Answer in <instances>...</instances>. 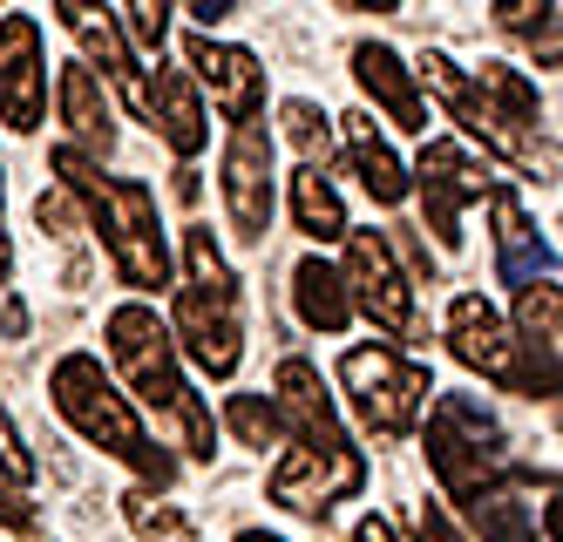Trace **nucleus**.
I'll use <instances>...</instances> for the list:
<instances>
[{"label":"nucleus","instance_id":"obj_1","mask_svg":"<svg viewBox=\"0 0 563 542\" xmlns=\"http://www.w3.org/2000/svg\"><path fill=\"white\" fill-rule=\"evenodd\" d=\"M102 340H109V360L115 373L130 380V394L143 407L164 413V428L177 434L184 454H197V462H211V447H218V428H211V407L190 394L184 380V366H177V346H170V325L156 319L150 306H115L102 319Z\"/></svg>","mask_w":563,"mask_h":542},{"label":"nucleus","instance_id":"obj_2","mask_svg":"<svg viewBox=\"0 0 563 542\" xmlns=\"http://www.w3.org/2000/svg\"><path fill=\"white\" fill-rule=\"evenodd\" d=\"M55 170H62V184L75 197L89 203V218H96V231L109 244L115 272H123L136 291H164L170 285V244H164V231H156V197L143 184L102 177L82 150H55Z\"/></svg>","mask_w":563,"mask_h":542},{"label":"nucleus","instance_id":"obj_3","mask_svg":"<svg viewBox=\"0 0 563 542\" xmlns=\"http://www.w3.org/2000/svg\"><path fill=\"white\" fill-rule=\"evenodd\" d=\"M184 285H177V332L170 346H184V360L211 380H231L245 360V319H238V278L224 265V252L211 244L205 224L184 231Z\"/></svg>","mask_w":563,"mask_h":542},{"label":"nucleus","instance_id":"obj_4","mask_svg":"<svg viewBox=\"0 0 563 542\" xmlns=\"http://www.w3.org/2000/svg\"><path fill=\"white\" fill-rule=\"evenodd\" d=\"M48 394H55V407H62V421L82 434V441H96L102 454H115V462H130V468H136L143 482H156V488L177 482V462L143 434L136 407L102 380V360H96V353H68V360H55Z\"/></svg>","mask_w":563,"mask_h":542},{"label":"nucleus","instance_id":"obj_5","mask_svg":"<svg viewBox=\"0 0 563 542\" xmlns=\"http://www.w3.org/2000/svg\"><path fill=\"white\" fill-rule=\"evenodd\" d=\"M428 462L449 495H482L503 468H509V434L475 394H441L428 407Z\"/></svg>","mask_w":563,"mask_h":542},{"label":"nucleus","instance_id":"obj_6","mask_svg":"<svg viewBox=\"0 0 563 542\" xmlns=\"http://www.w3.org/2000/svg\"><path fill=\"white\" fill-rule=\"evenodd\" d=\"M340 387L353 400V413L367 421V434L380 441H400L415 421H421V407H428V366L408 360V353H394V346H353L340 360Z\"/></svg>","mask_w":563,"mask_h":542},{"label":"nucleus","instance_id":"obj_7","mask_svg":"<svg viewBox=\"0 0 563 542\" xmlns=\"http://www.w3.org/2000/svg\"><path fill=\"white\" fill-rule=\"evenodd\" d=\"M415 177H421V203H428V231L441 252H455L462 244V203L482 197V190H496V170H489V156H475L468 143L455 136H434L415 163Z\"/></svg>","mask_w":563,"mask_h":542},{"label":"nucleus","instance_id":"obj_8","mask_svg":"<svg viewBox=\"0 0 563 542\" xmlns=\"http://www.w3.org/2000/svg\"><path fill=\"white\" fill-rule=\"evenodd\" d=\"M360 482H367V462H360L346 441H299L286 462L272 468V502L292 509V516H327Z\"/></svg>","mask_w":563,"mask_h":542},{"label":"nucleus","instance_id":"obj_9","mask_svg":"<svg viewBox=\"0 0 563 542\" xmlns=\"http://www.w3.org/2000/svg\"><path fill=\"white\" fill-rule=\"evenodd\" d=\"M346 306L367 312L380 332H408L415 325V285L394 265V244L380 231H346Z\"/></svg>","mask_w":563,"mask_h":542},{"label":"nucleus","instance_id":"obj_10","mask_svg":"<svg viewBox=\"0 0 563 542\" xmlns=\"http://www.w3.org/2000/svg\"><path fill=\"white\" fill-rule=\"evenodd\" d=\"M224 211L245 244H258L272 224V130H265V115L238 122L224 143Z\"/></svg>","mask_w":563,"mask_h":542},{"label":"nucleus","instance_id":"obj_11","mask_svg":"<svg viewBox=\"0 0 563 542\" xmlns=\"http://www.w3.org/2000/svg\"><path fill=\"white\" fill-rule=\"evenodd\" d=\"M449 346H455L462 366L482 373V380H496V387H509V394H537V380H530V366H522V353H516V340H509L503 312H496L489 299H475V291H462V299L449 306Z\"/></svg>","mask_w":563,"mask_h":542},{"label":"nucleus","instance_id":"obj_12","mask_svg":"<svg viewBox=\"0 0 563 542\" xmlns=\"http://www.w3.org/2000/svg\"><path fill=\"white\" fill-rule=\"evenodd\" d=\"M48 115V62H42V21L8 14L0 21V122L8 130H42Z\"/></svg>","mask_w":563,"mask_h":542},{"label":"nucleus","instance_id":"obj_13","mask_svg":"<svg viewBox=\"0 0 563 542\" xmlns=\"http://www.w3.org/2000/svg\"><path fill=\"white\" fill-rule=\"evenodd\" d=\"M123 96H130V109H136L177 156H197V150H205V136H211V130H205V102H197V81H190L184 68H156V75L130 68V75H123Z\"/></svg>","mask_w":563,"mask_h":542},{"label":"nucleus","instance_id":"obj_14","mask_svg":"<svg viewBox=\"0 0 563 542\" xmlns=\"http://www.w3.org/2000/svg\"><path fill=\"white\" fill-rule=\"evenodd\" d=\"M550 495L556 475H496L482 495H468V522L482 542H537V529H550Z\"/></svg>","mask_w":563,"mask_h":542},{"label":"nucleus","instance_id":"obj_15","mask_svg":"<svg viewBox=\"0 0 563 542\" xmlns=\"http://www.w3.org/2000/svg\"><path fill=\"white\" fill-rule=\"evenodd\" d=\"M184 75L190 81H205L211 89V102H218V115L231 122H252L258 109H265V68L245 55V48H231V41H211V34H197L190 48H184Z\"/></svg>","mask_w":563,"mask_h":542},{"label":"nucleus","instance_id":"obj_16","mask_svg":"<svg viewBox=\"0 0 563 542\" xmlns=\"http://www.w3.org/2000/svg\"><path fill=\"white\" fill-rule=\"evenodd\" d=\"M496 272H503V285H516V291L556 272V252L537 237L530 211H522V197L503 190V184H496Z\"/></svg>","mask_w":563,"mask_h":542},{"label":"nucleus","instance_id":"obj_17","mask_svg":"<svg viewBox=\"0 0 563 542\" xmlns=\"http://www.w3.org/2000/svg\"><path fill=\"white\" fill-rule=\"evenodd\" d=\"M353 75H360V89H367V96L394 115V130H408V136L428 130V109H421V96H415V75L400 68L394 48H380V41H360V48H353Z\"/></svg>","mask_w":563,"mask_h":542},{"label":"nucleus","instance_id":"obj_18","mask_svg":"<svg viewBox=\"0 0 563 542\" xmlns=\"http://www.w3.org/2000/svg\"><path fill=\"white\" fill-rule=\"evenodd\" d=\"M556 346H563V299H556V285L537 278V285H522V299H516V353H530L537 366V387L550 394L556 387Z\"/></svg>","mask_w":563,"mask_h":542},{"label":"nucleus","instance_id":"obj_19","mask_svg":"<svg viewBox=\"0 0 563 542\" xmlns=\"http://www.w3.org/2000/svg\"><path fill=\"white\" fill-rule=\"evenodd\" d=\"M278 421L286 428H299V441H346L340 434V413H333V394H327V380L306 366V360H286L278 366Z\"/></svg>","mask_w":563,"mask_h":542},{"label":"nucleus","instance_id":"obj_20","mask_svg":"<svg viewBox=\"0 0 563 542\" xmlns=\"http://www.w3.org/2000/svg\"><path fill=\"white\" fill-rule=\"evenodd\" d=\"M55 96H62V122L75 130V143H89V150H115V122H109V96H102V81L82 68V62H68L62 81H55ZM68 143V150H75Z\"/></svg>","mask_w":563,"mask_h":542},{"label":"nucleus","instance_id":"obj_21","mask_svg":"<svg viewBox=\"0 0 563 542\" xmlns=\"http://www.w3.org/2000/svg\"><path fill=\"white\" fill-rule=\"evenodd\" d=\"M340 136H346V156H353V170H360V184H367V197L374 203H400L408 197V170H400V156L374 136V115H340Z\"/></svg>","mask_w":563,"mask_h":542},{"label":"nucleus","instance_id":"obj_22","mask_svg":"<svg viewBox=\"0 0 563 542\" xmlns=\"http://www.w3.org/2000/svg\"><path fill=\"white\" fill-rule=\"evenodd\" d=\"M292 306H299V319L312 332H346V319H353L346 285H340V272L327 258H299L292 265Z\"/></svg>","mask_w":563,"mask_h":542},{"label":"nucleus","instance_id":"obj_23","mask_svg":"<svg viewBox=\"0 0 563 542\" xmlns=\"http://www.w3.org/2000/svg\"><path fill=\"white\" fill-rule=\"evenodd\" d=\"M55 21H62L75 41H82V55H89V62H102V75L123 81V75L136 68V55L123 48V27H115V14L82 8V0H55ZM89 62H82V68H89Z\"/></svg>","mask_w":563,"mask_h":542},{"label":"nucleus","instance_id":"obj_24","mask_svg":"<svg viewBox=\"0 0 563 542\" xmlns=\"http://www.w3.org/2000/svg\"><path fill=\"white\" fill-rule=\"evenodd\" d=\"M292 218H299V231H306V237H319V244L346 237L340 190L327 184V170H319V163H299V177H292Z\"/></svg>","mask_w":563,"mask_h":542},{"label":"nucleus","instance_id":"obj_25","mask_svg":"<svg viewBox=\"0 0 563 542\" xmlns=\"http://www.w3.org/2000/svg\"><path fill=\"white\" fill-rule=\"evenodd\" d=\"M123 509H130V529H136V542H197L190 516H184L177 502H156L150 488L123 495Z\"/></svg>","mask_w":563,"mask_h":542},{"label":"nucleus","instance_id":"obj_26","mask_svg":"<svg viewBox=\"0 0 563 542\" xmlns=\"http://www.w3.org/2000/svg\"><path fill=\"white\" fill-rule=\"evenodd\" d=\"M224 413H231V428L245 434V447H278V441H286V421H278V407L258 400V394H238Z\"/></svg>","mask_w":563,"mask_h":542},{"label":"nucleus","instance_id":"obj_27","mask_svg":"<svg viewBox=\"0 0 563 542\" xmlns=\"http://www.w3.org/2000/svg\"><path fill=\"white\" fill-rule=\"evenodd\" d=\"M115 27H123V34L136 41V48L164 55V34H170V8H164V0H130V8L115 14ZM130 41H123V48H130Z\"/></svg>","mask_w":563,"mask_h":542},{"label":"nucleus","instance_id":"obj_28","mask_svg":"<svg viewBox=\"0 0 563 542\" xmlns=\"http://www.w3.org/2000/svg\"><path fill=\"white\" fill-rule=\"evenodd\" d=\"M286 136L306 150V163L327 170V115H319L312 102H286Z\"/></svg>","mask_w":563,"mask_h":542},{"label":"nucleus","instance_id":"obj_29","mask_svg":"<svg viewBox=\"0 0 563 542\" xmlns=\"http://www.w3.org/2000/svg\"><path fill=\"white\" fill-rule=\"evenodd\" d=\"M496 21L509 27V34H556V8H522V0H503V8H496Z\"/></svg>","mask_w":563,"mask_h":542},{"label":"nucleus","instance_id":"obj_30","mask_svg":"<svg viewBox=\"0 0 563 542\" xmlns=\"http://www.w3.org/2000/svg\"><path fill=\"white\" fill-rule=\"evenodd\" d=\"M0 522H8V529H27V522H34V502H27V482H14L8 468H0Z\"/></svg>","mask_w":563,"mask_h":542},{"label":"nucleus","instance_id":"obj_31","mask_svg":"<svg viewBox=\"0 0 563 542\" xmlns=\"http://www.w3.org/2000/svg\"><path fill=\"white\" fill-rule=\"evenodd\" d=\"M184 14H190L197 27H205V34H211V27H218L224 14H238V0H190V8H184Z\"/></svg>","mask_w":563,"mask_h":542},{"label":"nucleus","instance_id":"obj_32","mask_svg":"<svg viewBox=\"0 0 563 542\" xmlns=\"http://www.w3.org/2000/svg\"><path fill=\"white\" fill-rule=\"evenodd\" d=\"M353 542H400V535H394V529H387L380 516H367V522H360V529H353Z\"/></svg>","mask_w":563,"mask_h":542},{"label":"nucleus","instance_id":"obj_33","mask_svg":"<svg viewBox=\"0 0 563 542\" xmlns=\"http://www.w3.org/2000/svg\"><path fill=\"white\" fill-rule=\"evenodd\" d=\"M238 542H278V535H265V529H238Z\"/></svg>","mask_w":563,"mask_h":542}]
</instances>
